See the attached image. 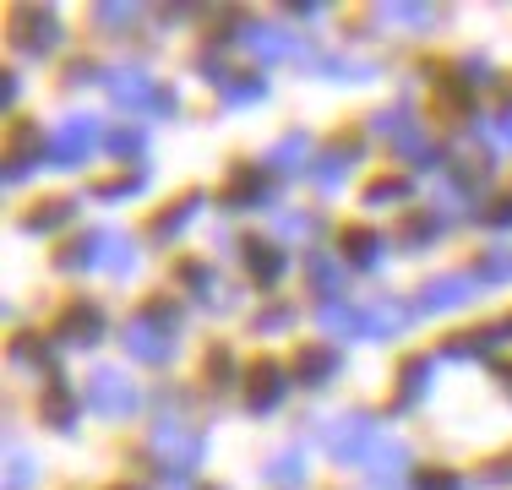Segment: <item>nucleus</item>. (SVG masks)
Listing matches in <instances>:
<instances>
[{"instance_id":"nucleus-12","label":"nucleus","mask_w":512,"mask_h":490,"mask_svg":"<svg viewBox=\"0 0 512 490\" xmlns=\"http://www.w3.org/2000/svg\"><path fill=\"white\" fill-rule=\"evenodd\" d=\"M365 469H371V485H376V490H393L398 480H404V469H409L404 441H382V452H376V458L365 463Z\"/></svg>"},{"instance_id":"nucleus-14","label":"nucleus","mask_w":512,"mask_h":490,"mask_svg":"<svg viewBox=\"0 0 512 490\" xmlns=\"http://www.w3.org/2000/svg\"><path fill=\"white\" fill-rule=\"evenodd\" d=\"M246 267L256 284H273L278 273H284V256H278L273 240H246Z\"/></svg>"},{"instance_id":"nucleus-23","label":"nucleus","mask_w":512,"mask_h":490,"mask_svg":"<svg viewBox=\"0 0 512 490\" xmlns=\"http://www.w3.org/2000/svg\"><path fill=\"white\" fill-rule=\"evenodd\" d=\"M33 485V458L28 452H11L6 458V490H28Z\"/></svg>"},{"instance_id":"nucleus-31","label":"nucleus","mask_w":512,"mask_h":490,"mask_svg":"<svg viewBox=\"0 0 512 490\" xmlns=\"http://www.w3.org/2000/svg\"><path fill=\"white\" fill-rule=\"evenodd\" d=\"M393 196H404V175H387V180H376V186L365 191V202H393Z\"/></svg>"},{"instance_id":"nucleus-35","label":"nucleus","mask_w":512,"mask_h":490,"mask_svg":"<svg viewBox=\"0 0 512 490\" xmlns=\"http://www.w3.org/2000/svg\"><path fill=\"white\" fill-rule=\"evenodd\" d=\"M485 142H496V147H512V115L491 120V131H485Z\"/></svg>"},{"instance_id":"nucleus-36","label":"nucleus","mask_w":512,"mask_h":490,"mask_svg":"<svg viewBox=\"0 0 512 490\" xmlns=\"http://www.w3.org/2000/svg\"><path fill=\"white\" fill-rule=\"evenodd\" d=\"M289 322H295V311H284V305H278V311H267V316H262V333H284Z\"/></svg>"},{"instance_id":"nucleus-37","label":"nucleus","mask_w":512,"mask_h":490,"mask_svg":"<svg viewBox=\"0 0 512 490\" xmlns=\"http://www.w3.org/2000/svg\"><path fill=\"white\" fill-rule=\"evenodd\" d=\"M491 218H496V224H512V202H496V207H491Z\"/></svg>"},{"instance_id":"nucleus-26","label":"nucleus","mask_w":512,"mask_h":490,"mask_svg":"<svg viewBox=\"0 0 512 490\" xmlns=\"http://www.w3.org/2000/svg\"><path fill=\"white\" fill-rule=\"evenodd\" d=\"M425 376H431V360H409V371L398 376V382H404V398H409V403L425 392Z\"/></svg>"},{"instance_id":"nucleus-1","label":"nucleus","mask_w":512,"mask_h":490,"mask_svg":"<svg viewBox=\"0 0 512 490\" xmlns=\"http://www.w3.org/2000/svg\"><path fill=\"white\" fill-rule=\"evenodd\" d=\"M382 431H376L371 414H338V420H327L322 431V447L333 452L338 463H371L376 452H382Z\"/></svg>"},{"instance_id":"nucleus-8","label":"nucleus","mask_w":512,"mask_h":490,"mask_svg":"<svg viewBox=\"0 0 512 490\" xmlns=\"http://www.w3.org/2000/svg\"><path fill=\"white\" fill-rule=\"evenodd\" d=\"M126 349L137 354V360H148V365H164L169 354H175V333L158 327L153 316H131L126 322Z\"/></svg>"},{"instance_id":"nucleus-3","label":"nucleus","mask_w":512,"mask_h":490,"mask_svg":"<svg viewBox=\"0 0 512 490\" xmlns=\"http://www.w3.org/2000/svg\"><path fill=\"white\" fill-rule=\"evenodd\" d=\"M60 262L66 267H115V273H126L131 267V240L115 235V229H88Z\"/></svg>"},{"instance_id":"nucleus-2","label":"nucleus","mask_w":512,"mask_h":490,"mask_svg":"<svg viewBox=\"0 0 512 490\" xmlns=\"http://www.w3.org/2000/svg\"><path fill=\"white\" fill-rule=\"evenodd\" d=\"M104 77H109V98H115L120 109H142V115H175V98L158 88L148 71L115 66V71H104Z\"/></svg>"},{"instance_id":"nucleus-20","label":"nucleus","mask_w":512,"mask_h":490,"mask_svg":"<svg viewBox=\"0 0 512 490\" xmlns=\"http://www.w3.org/2000/svg\"><path fill=\"white\" fill-rule=\"evenodd\" d=\"M306 153H311V137H306V131H295V137H284L273 153H267V164L289 175V169H300V158H306Z\"/></svg>"},{"instance_id":"nucleus-38","label":"nucleus","mask_w":512,"mask_h":490,"mask_svg":"<svg viewBox=\"0 0 512 490\" xmlns=\"http://www.w3.org/2000/svg\"><path fill=\"white\" fill-rule=\"evenodd\" d=\"M502 376H507V387H512V365H502Z\"/></svg>"},{"instance_id":"nucleus-18","label":"nucleus","mask_w":512,"mask_h":490,"mask_svg":"<svg viewBox=\"0 0 512 490\" xmlns=\"http://www.w3.org/2000/svg\"><path fill=\"white\" fill-rule=\"evenodd\" d=\"M262 191H267V175H262V169H235V180H229L224 202H229V207H246V202H256Z\"/></svg>"},{"instance_id":"nucleus-32","label":"nucleus","mask_w":512,"mask_h":490,"mask_svg":"<svg viewBox=\"0 0 512 490\" xmlns=\"http://www.w3.org/2000/svg\"><path fill=\"white\" fill-rule=\"evenodd\" d=\"M414 490H458V480L447 469H425L420 480H414Z\"/></svg>"},{"instance_id":"nucleus-33","label":"nucleus","mask_w":512,"mask_h":490,"mask_svg":"<svg viewBox=\"0 0 512 490\" xmlns=\"http://www.w3.org/2000/svg\"><path fill=\"white\" fill-rule=\"evenodd\" d=\"M44 414H50V420H60V425H66L71 420V398H66V392H50V398H44Z\"/></svg>"},{"instance_id":"nucleus-5","label":"nucleus","mask_w":512,"mask_h":490,"mask_svg":"<svg viewBox=\"0 0 512 490\" xmlns=\"http://www.w3.org/2000/svg\"><path fill=\"white\" fill-rule=\"evenodd\" d=\"M137 398H142V392L131 387L120 371H99V376L88 382V409L104 414V420H120V414H131V409H137Z\"/></svg>"},{"instance_id":"nucleus-13","label":"nucleus","mask_w":512,"mask_h":490,"mask_svg":"<svg viewBox=\"0 0 512 490\" xmlns=\"http://www.w3.org/2000/svg\"><path fill=\"white\" fill-rule=\"evenodd\" d=\"M355 153H360V142L349 137V142H338L333 153H322V158H316V164H311L316 186H322V191H338V186H344V175H349V158H355Z\"/></svg>"},{"instance_id":"nucleus-17","label":"nucleus","mask_w":512,"mask_h":490,"mask_svg":"<svg viewBox=\"0 0 512 490\" xmlns=\"http://www.w3.org/2000/svg\"><path fill=\"white\" fill-rule=\"evenodd\" d=\"M197 207H202V196H197V191L180 196V202H169V207H164V218L153 224V240H169L180 224H191V218H197Z\"/></svg>"},{"instance_id":"nucleus-22","label":"nucleus","mask_w":512,"mask_h":490,"mask_svg":"<svg viewBox=\"0 0 512 490\" xmlns=\"http://www.w3.org/2000/svg\"><path fill=\"white\" fill-rule=\"evenodd\" d=\"M507 278H512V251L496 245V251L480 262V284H507Z\"/></svg>"},{"instance_id":"nucleus-9","label":"nucleus","mask_w":512,"mask_h":490,"mask_svg":"<svg viewBox=\"0 0 512 490\" xmlns=\"http://www.w3.org/2000/svg\"><path fill=\"white\" fill-rule=\"evenodd\" d=\"M148 447L158 452V458L169 463V474H186L191 463L202 458V441L186 431V425H158V431L148 436Z\"/></svg>"},{"instance_id":"nucleus-39","label":"nucleus","mask_w":512,"mask_h":490,"mask_svg":"<svg viewBox=\"0 0 512 490\" xmlns=\"http://www.w3.org/2000/svg\"><path fill=\"white\" fill-rule=\"evenodd\" d=\"M115 490H142V485H115Z\"/></svg>"},{"instance_id":"nucleus-6","label":"nucleus","mask_w":512,"mask_h":490,"mask_svg":"<svg viewBox=\"0 0 512 490\" xmlns=\"http://www.w3.org/2000/svg\"><path fill=\"white\" fill-rule=\"evenodd\" d=\"M55 338L71 343V349H88V343H99V338H104V311H99L93 300H71L66 311H60V322H55Z\"/></svg>"},{"instance_id":"nucleus-15","label":"nucleus","mask_w":512,"mask_h":490,"mask_svg":"<svg viewBox=\"0 0 512 490\" xmlns=\"http://www.w3.org/2000/svg\"><path fill=\"white\" fill-rule=\"evenodd\" d=\"M256 55H267V60H284V55H295L300 39L295 33H284V28H251V39H246Z\"/></svg>"},{"instance_id":"nucleus-10","label":"nucleus","mask_w":512,"mask_h":490,"mask_svg":"<svg viewBox=\"0 0 512 490\" xmlns=\"http://www.w3.org/2000/svg\"><path fill=\"white\" fill-rule=\"evenodd\" d=\"M474 289H480V278L469 273H447V278H431V284L420 289V311L436 316V311H453V305H469Z\"/></svg>"},{"instance_id":"nucleus-30","label":"nucleus","mask_w":512,"mask_h":490,"mask_svg":"<svg viewBox=\"0 0 512 490\" xmlns=\"http://www.w3.org/2000/svg\"><path fill=\"white\" fill-rule=\"evenodd\" d=\"M273 480L284 485V490H295V485H300V452H289V458H278V463H273Z\"/></svg>"},{"instance_id":"nucleus-28","label":"nucleus","mask_w":512,"mask_h":490,"mask_svg":"<svg viewBox=\"0 0 512 490\" xmlns=\"http://www.w3.org/2000/svg\"><path fill=\"white\" fill-rule=\"evenodd\" d=\"M137 186H142V169H131V175H120V180H104L99 196H104V202H115V196H131Z\"/></svg>"},{"instance_id":"nucleus-21","label":"nucleus","mask_w":512,"mask_h":490,"mask_svg":"<svg viewBox=\"0 0 512 490\" xmlns=\"http://www.w3.org/2000/svg\"><path fill=\"white\" fill-rule=\"evenodd\" d=\"M71 213H77V202H39L28 218V229H55V224H66Z\"/></svg>"},{"instance_id":"nucleus-19","label":"nucleus","mask_w":512,"mask_h":490,"mask_svg":"<svg viewBox=\"0 0 512 490\" xmlns=\"http://www.w3.org/2000/svg\"><path fill=\"white\" fill-rule=\"evenodd\" d=\"M376 251H382V235H376V229H349L344 235V256L355 267H376Z\"/></svg>"},{"instance_id":"nucleus-11","label":"nucleus","mask_w":512,"mask_h":490,"mask_svg":"<svg viewBox=\"0 0 512 490\" xmlns=\"http://www.w3.org/2000/svg\"><path fill=\"white\" fill-rule=\"evenodd\" d=\"M246 382H251V392H246V403H251V409H273V403L284 398V371H278L273 360H256Z\"/></svg>"},{"instance_id":"nucleus-4","label":"nucleus","mask_w":512,"mask_h":490,"mask_svg":"<svg viewBox=\"0 0 512 490\" xmlns=\"http://www.w3.org/2000/svg\"><path fill=\"white\" fill-rule=\"evenodd\" d=\"M93 147H104V131H99V120L77 115V120H66V126L55 131V137H50V147H44V153H50L55 164H82V158H88Z\"/></svg>"},{"instance_id":"nucleus-16","label":"nucleus","mask_w":512,"mask_h":490,"mask_svg":"<svg viewBox=\"0 0 512 490\" xmlns=\"http://www.w3.org/2000/svg\"><path fill=\"white\" fill-rule=\"evenodd\" d=\"M295 371L306 376V382H327V376L338 371V349H327V343H316V349H300Z\"/></svg>"},{"instance_id":"nucleus-25","label":"nucleus","mask_w":512,"mask_h":490,"mask_svg":"<svg viewBox=\"0 0 512 490\" xmlns=\"http://www.w3.org/2000/svg\"><path fill=\"white\" fill-rule=\"evenodd\" d=\"M251 98H262V82H256V77L224 82V104H251Z\"/></svg>"},{"instance_id":"nucleus-29","label":"nucleus","mask_w":512,"mask_h":490,"mask_svg":"<svg viewBox=\"0 0 512 490\" xmlns=\"http://www.w3.org/2000/svg\"><path fill=\"white\" fill-rule=\"evenodd\" d=\"M93 22H104V28H126V22H137V6H99Z\"/></svg>"},{"instance_id":"nucleus-27","label":"nucleus","mask_w":512,"mask_h":490,"mask_svg":"<svg viewBox=\"0 0 512 490\" xmlns=\"http://www.w3.org/2000/svg\"><path fill=\"white\" fill-rule=\"evenodd\" d=\"M338 278H344V273H338V262H327V256H311V284H316V289L333 294Z\"/></svg>"},{"instance_id":"nucleus-7","label":"nucleus","mask_w":512,"mask_h":490,"mask_svg":"<svg viewBox=\"0 0 512 490\" xmlns=\"http://www.w3.org/2000/svg\"><path fill=\"white\" fill-rule=\"evenodd\" d=\"M11 33L22 39V49H33V55H44V49L60 44V22L50 6H17L11 11Z\"/></svg>"},{"instance_id":"nucleus-24","label":"nucleus","mask_w":512,"mask_h":490,"mask_svg":"<svg viewBox=\"0 0 512 490\" xmlns=\"http://www.w3.org/2000/svg\"><path fill=\"white\" fill-rule=\"evenodd\" d=\"M142 147V126H126V131H104V153H137Z\"/></svg>"},{"instance_id":"nucleus-34","label":"nucleus","mask_w":512,"mask_h":490,"mask_svg":"<svg viewBox=\"0 0 512 490\" xmlns=\"http://www.w3.org/2000/svg\"><path fill=\"white\" fill-rule=\"evenodd\" d=\"M278 235H311V218L306 213H284L278 218Z\"/></svg>"}]
</instances>
